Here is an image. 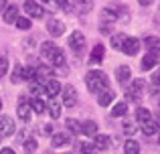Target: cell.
<instances>
[{"label": "cell", "instance_id": "cell-1", "mask_svg": "<svg viewBox=\"0 0 160 154\" xmlns=\"http://www.w3.org/2000/svg\"><path fill=\"white\" fill-rule=\"evenodd\" d=\"M85 85L87 89L91 91V93H102V91L109 89V79L103 71H98V69H93V71H89L85 75Z\"/></svg>", "mask_w": 160, "mask_h": 154}, {"label": "cell", "instance_id": "cell-2", "mask_svg": "<svg viewBox=\"0 0 160 154\" xmlns=\"http://www.w3.org/2000/svg\"><path fill=\"white\" fill-rule=\"evenodd\" d=\"M14 130H16L14 120H12L10 116H0V138H8V136H12Z\"/></svg>", "mask_w": 160, "mask_h": 154}, {"label": "cell", "instance_id": "cell-3", "mask_svg": "<svg viewBox=\"0 0 160 154\" xmlns=\"http://www.w3.org/2000/svg\"><path fill=\"white\" fill-rule=\"evenodd\" d=\"M69 47L73 49L75 53H81L83 47H85V37H83L81 31H73L69 35Z\"/></svg>", "mask_w": 160, "mask_h": 154}, {"label": "cell", "instance_id": "cell-4", "mask_svg": "<svg viewBox=\"0 0 160 154\" xmlns=\"http://www.w3.org/2000/svg\"><path fill=\"white\" fill-rule=\"evenodd\" d=\"M140 39H136V37H128L126 39V43H124V47H122V51H124V55H130V57H134V55H138V51H140Z\"/></svg>", "mask_w": 160, "mask_h": 154}, {"label": "cell", "instance_id": "cell-5", "mask_svg": "<svg viewBox=\"0 0 160 154\" xmlns=\"http://www.w3.org/2000/svg\"><path fill=\"white\" fill-rule=\"evenodd\" d=\"M24 10H27V14L31 16V18H43L45 16L43 6H41L39 2H35V0H27V2H24Z\"/></svg>", "mask_w": 160, "mask_h": 154}, {"label": "cell", "instance_id": "cell-6", "mask_svg": "<svg viewBox=\"0 0 160 154\" xmlns=\"http://www.w3.org/2000/svg\"><path fill=\"white\" fill-rule=\"evenodd\" d=\"M61 91H63V106L75 107V103H77V91H75V87L73 85H65Z\"/></svg>", "mask_w": 160, "mask_h": 154}, {"label": "cell", "instance_id": "cell-7", "mask_svg": "<svg viewBox=\"0 0 160 154\" xmlns=\"http://www.w3.org/2000/svg\"><path fill=\"white\" fill-rule=\"evenodd\" d=\"M142 91H144V81H142V79H134L132 85L126 91V95H128V99H140Z\"/></svg>", "mask_w": 160, "mask_h": 154}, {"label": "cell", "instance_id": "cell-8", "mask_svg": "<svg viewBox=\"0 0 160 154\" xmlns=\"http://www.w3.org/2000/svg\"><path fill=\"white\" fill-rule=\"evenodd\" d=\"M16 114H18V120H22V122H28V120H31L32 110H31V103H27L24 97H20L18 107H16Z\"/></svg>", "mask_w": 160, "mask_h": 154}, {"label": "cell", "instance_id": "cell-9", "mask_svg": "<svg viewBox=\"0 0 160 154\" xmlns=\"http://www.w3.org/2000/svg\"><path fill=\"white\" fill-rule=\"evenodd\" d=\"M51 79H55V73L51 67H47V65H39L37 67V81L39 83H47Z\"/></svg>", "mask_w": 160, "mask_h": 154}, {"label": "cell", "instance_id": "cell-10", "mask_svg": "<svg viewBox=\"0 0 160 154\" xmlns=\"http://www.w3.org/2000/svg\"><path fill=\"white\" fill-rule=\"evenodd\" d=\"M47 31H49L51 37H61L63 32H65V24H63L61 20H57V18H51L47 22Z\"/></svg>", "mask_w": 160, "mask_h": 154}, {"label": "cell", "instance_id": "cell-11", "mask_svg": "<svg viewBox=\"0 0 160 154\" xmlns=\"http://www.w3.org/2000/svg\"><path fill=\"white\" fill-rule=\"evenodd\" d=\"M158 59H160V55H156V53H146V55L142 57V63H140V67L144 69V71H150L152 67H156Z\"/></svg>", "mask_w": 160, "mask_h": 154}, {"label": "cell", "instance_id": "cell-12", "mask_svg": "<svg viewBox=\"0 0 160 154\" xmlns=\"http://www.w3.org/2000/svg\"><path fill=\"white\" fill-rule=\"evenodd\" d=\"M71 142V136L67 132H59V134H53L51 136V144L55 148H61V146H67Z\"/></svg>", "mask_w": 160, "mask_h": 154}, {"label": "cell", "instance_id": "cell-13", "mask_svg": "<svg viewBox=\"0 0 160 154\" xmlns=\"http://www.w3.org/2000/svg\"><path fill=\"white\" fill-rule=\"evenodd\" d=\"M61 89H63V87H61V83H59L57 79H51V81H47V83H45V93H47L51 99L55 97V95H59V93H61Z\"/></svg>", "mask_w": 160, "mask_h": 154}, {"label": "cell", "instance_id": "cell-14", "mask_svg": "<svg viewBox=\"0 0 160 154\" xmlns=\"http://www.w3.org/2000/svg\"><path fill=\"white\" fill-rule=\"evenodd\" d=\"M16 18H18V6H16V4H8L6 10H4V22L14 24Z\"/></svg>", "mask_w": 160, "mask_h": 154}, {"label": "cell", "instance_id": "cell-15", "mask_svg": "<svg viewBox=\"0 0 160 154\" xmlns=\"http://www.w3.org/2000/svg\"><path fill=\"white\" fill-rule=\"evenodd\" d=\"M109 144H112V140H109L108 134H98V136H93V146H95V150H108Z\"/></svg>", "mask_w": 160, "mask_h": 154}, {"label": "cell", "instance_id": "cell-16", "mask_svg": "<svg viewBox=\"0 0 160 154\" xmlns=\"http://www.w3.org/2000/svg\"><path fill=\"white\" fill-rule=\"evenodd\" d=\"M103 55H106V47H103V45H95V47H93V51H91L89 63H93V65L102 63V61H103Z\"/></svg>", "mask_w": 160, "mask_h": 154}, {"label": "cell", "instance_id": "cell-17", "mask_svg": "<svg viewBox=\"0 0 160 154\" xmlns=\"http://www.w3.org/2000/svg\"><path fill=\"white\" fill-rule=\"evenodd\" d=\"M113 99H116V93H113L112 89H106V91H102V93H98V103L102 107H108Z\"/></svg>", "mask_w": 160, "mask_h": 154}, {"label": "cell", "instance_id": "cell-18", "mask_svg": "<svg viewBox=\"0 0 160 154\" xmlns=\"http://www.w3.org/2000/svg\"><path fill=\"white\" fill-rule=\"evenodd\" d=\"M81 134L83 136H98V124L93 120H85L81 124Z\"/></svg>", "mask_w": 160, "mask_h": 154}, {"label": "cell", "instance_id": "cell-19", "mask_svg": "<svg viewBox=\"0 0 160 154\" xmlns=\"http://www.w3.org/2000/svg\"><path fill=\"white\" fill-rule=\"evenodd\" d=\"M116 77H118V81H120V83L130 81V77H132V69H130L128 65H120V67L116 69Z\"/></svg>", "mask_w": 160, "mask_h": 154}, {"label": "cell", "instance_id": "cell-20", "mask_svg": "<svg viewBox=\"0 0 160 154\" xmlns=\"http://www.w3.org/2000/svg\"><path fill=\"white\" fill-rule=\"evenodd\" d=\"M49 61H51L53 67H65V53H63V49H57V51L49 57Z\"/></svg>", "mask_w": 160, "mask_h": 154}, {"label": "cell", "instance_id": "cell-21", "mask_svg": "<svg viewBox=\"0 0 160 154\" xmlns=\"http://www.w3.org/2000/svg\"><path fill=\"white\" fill-rule=\"evenodd\" d=\"M144 45L148 47V53H156V55H160V39L158 37H146Z\"/></svg>", "mask_w": 160, "mask_h": 154}, {"label": "cell", "instance_id": "cell-22", "mask_svg": "<svg viewBox=\"0 0 160 154\" xmlns=\"http://www.w3.org/2000/svg\"><path fill=\"white\" fill-rule=\"evenodd\" d=\"M140 128H142V132H144L146 136H152V134L158 132V122H156V120H148V122L140 124Z\"/></svg>", "mask_w": 160, "mask_h": 154}, {"label": "cell", "instance_id": "cell-23", "mask_svg": "<svg viewBox=\"0 0 160 154\" xmlns=\"http://www.w3.org/2000/svg\"><path fill=\"white\" fill-rule=\"evenodd\" d=\"M124 154H140V144L136 140H126L124 142Z\"/></svg>", "mask_w": 160, "mask_h": 154}, {"label": "cell", "instance_id": "cell-24", "mask_svg": "<svg viewBox=\"0 0 160 154\" xmlns=\"http://www.w3.org/2000/svg\"><path fill=\"white\" fill-rule=\"evenodd\" d=\"M31 110L35 112V114H45L47 106H45V102H43L41 97H32V99H31Z\"/></svg>", "mask_w": 160, "mask_h": 154}, {"label": "cell", "instance_id": "cell-25", "mask_svg": "<svg viewBox=\"0 0 160 154\" xmlns=\"http://www.w3.org/2000/svg\"><path fill=\"white\" fill-rule=\"evenodd\" d=\"M65 126H67V130H69L71 134H81V122H77L75 118H67Z\"/></svg>", "mask_w": 160, "mask_h": 154}, {"label": "cell", "instance_id": "cell-26", "mask_svg": "<svg viewBox=\"0 0 160 154\" xmlns=\"http://www.w3.org/2000/svg\"><path fill=\"white\" fill-rule=\"evenodd\" d=\"M10 81H12V83H20V81H24V67H22V65H16V67L12 69Z\"/></svg>", "mask_w": 160, "mask_h": 154}, {"label": "cell", "instance_id": "cell-27", "mask_svg": "<svg viewBox=\"0 0 160 154\" xmlns=\"http://www.w3.org/2000/svg\"><path fill=\"white\" fill-rule=\"evenodd\" d=\"M126 112H128V103L126 102H120V103H116V106L112 107L113 118H122V116H126Z\"/></svg>", "mask_w": 160, "mask_h": 154}, {"label": "cell", "instance_id": "cell-28", "mask_svg": "<svg viewBox=\"0 0 160 154\" xmlns=\"http://www.w3.org/2000/svg\"><path fill=\"white\" fill-rule=\"evenodd\" d=\"M57 49H59V47H57V45L53 43V41H47V43H43V45H41V53H43V55L47 57V59H49V57L53 55L55 51H57Z\"/></svg>", "mask_w": 160, "mask_h": 154}, {"label": "cell", "instance_id": "cell-29", "mask_svg": "<svg viewBox=\"0 0 160 154\" xmlns=\"http://www.w3.org/2000/svg\"><path fill=\"white\" fill-rule=\"evenodd\" d=\"M136 120L140 124L148 122V120H152V114H150V110H146V107H138L136 110Z\"/></svg>", "mask_w": 160, "mask_h": 154}, {"label": "cell", "instance_id": "cell-30", "mask_svg": "<svg viewBox=\"0 0 160 154\" xmlns=\"http://www.w3.org/2000/svg\"><path fill=\"white\" fill-rule=\"evenodd\" d=\"M47 110H49V114H51V120H57L59 116H61V103H57V102H49V106H47Z\"/></svg>", "mask_w": 160, "mask_h": 154}, {"label": "cell", "instance_id": "cell-31", "mask_svg": "<svg viewBox=\"0 0 160 154\" xmlns=\"http://www.w3.org/2000/svg\"><path fill=\"white\" fill-rule=\"evenodd\" d=\"M126 39H128V37H126V35H122V32L113 35V37H112V47H113V49H118V51H122V47H124Z\"/></svg>", "mask_w": 160, "mask_h": 154}, {"label": "cell", "instance_id": "cell-32", "mask_svg": "<svg viewBox=\"0 0 160 154\" xmlns=\"http://www.w3.org/2000/svg\"><path fill=\"white\" fill-rule=\"evenodd\" d=\"M22 148H24V152H28V154H32L37 150V148H39V142H37L35 138H27L22 142Z\"/></svg>", "mask_w": 160, "mask_h": 154}, {"label": "cell", "instance_id": "cell-33", "mask_svg": "<svg viewBox=\"0 0 160 154\" xmlns=\"http://www.w3.org/2000/svg\"><path fill=\"white\" fill-rule=\"evenodd\" d=\"M28 91H31L32 97H39L41 93H45V85H43V83H39V81H32V83H31V89H28Z\"/></svg>", "mask_w": 160, "mask_h": 154}, {"label": "cell", "instance_id": "cell-34", "mask_svg": "<svg viewBox=\"0 0 160 154\" xmlns=\"http://www.w3.org/2000/svg\"><path fill=\"white\" fill-rule=\"evenodd\" d=\"M118 12H113L112 8H103L102 10V20H108V22H116Z\"/></svg>", "mask_w": 160, "mask_h": 154}, {"label": "cell", "instance_id": "cell-35", "mask_svg": "<svg viewBox=\"0 0 160 154\" xmlns=\"http://www.w3.org/2000/svg\"><path fill=\"white\" fill-rule=\"evenodd\" d=\"M14 24L20 28V31H28V28H31V18H24V16H18Z\"/></svg>", "mask_w": 160, "mask_h": 154}, {"label": "cell", "instance_id": "cell-36", "mask_svg": "<svg viewBox=\"0 0 160 154\" xmlns=\"http://www.w3.org/2000/svg\"><path fill=\"white\" fill-rule=\"evenodd\" d=\"M8 67H10V63H8L6 57H0V79L8 73Z\"/></svg>", "mask_w": 160, "mask_h": 154}, {"label": "cell", "instance_id": "cell-37", "mask_svg": "<svg viewBox=\"0 0 160 154\" xmlns=\"http://www.w3.org/2000/svg\"><path fill=\"white\" fill-rule=\"evenodd\" d=\"M79 150H81V154H93L95 152V146L91 142H83L81 146H79Z\"/></svg>", "mask_w": 160, "mask_h": 154}, {"label": "cell", "instance_id": "cell-38", "mask_svg": "<svg viewBox=\"0 0 160 154\" xmlns=\"http://www.w3.org/2000/svg\"><path fill=\"white\" fill-rule=\"evenodd\" d=\"M24 79H27V81L37 79V69L35 67H24Z\"/></svg>", "mask_w": 160, "mask_h": 154}, {"label": "cell", "instance_id": "cell-39", "mask_svg": "<svg viewBox=\"0 0 160 154\" xmlns=\"http://www.w3.org/2000/svg\"><path fill=\"white\" fill-rule=\"evenodd\" d=\"M136 130H138V128H136V124H134V122H124V132L128 136H132Z\"/></svg>", "mask_w": 160, "mask_h": 154}, {"label": "cell", "instance_id": "cell-40", "mask_svg": "<svg viewBox=\"0 0 160 154\" xmlns=\"http://www.w3.org/2000/svg\"><path fill=\"white\" fill-rule=\"evenodd\" d=\"M152 85H154V87H158V89H160V67H158L156 71L152 73Z\"/></svg>", "mask_w": 160, "mask_h": 154}, {"label": "cell", "instance_id": "cell-41", "mask_svg": "<svg viewBox=\"0 0 160 154\" xmlns=\"http://www.w3.org/2000/svg\"><path fill=\"white\" fill-rule=\"evenodd\" d=\"M43 132H45V134H53V126H51V124H47V126L43 128Z\"/></svg>", "mask_w": 160, "mask_h": 154}, {"label": "cell", "instance_id": "cell-42", "mask_svg": "<svg viewBox=\"0 0 160 154\" xmlns=\"http://www.w3.org/2000/svg\"><path fill=\"white\" fill-rule=\"evenodd\" d=\"M0 154H16V152L12 150V148H2V150H0Z\"/></svg>", "mask_w": 160, "mask_h": 154}, {"label": "cell", "instance_id": "cell-43", "mask_svg": "<svg viewBox=\"0 0 160 154\" xmlns=\"http://www.w3.org/2000/svg\"><path fill=\"white\" fill-rule=\"evenodd\" d=\"M6 6H8V4H6V0H0V12H2V10H6Z\"/></svg>", "mask_w": 160, "mask_h": 154}, {"label": "cell", "instance_id": "cell-44", "mask_svg": "<svg viewBox=\"0 0 160 154\" xmlns=\"http://www.w3.org/2000/svg\"><path fill=\"white\" fill-rule=\"evenodd\" d=\"M138 2H140L142 6H150V4H152V0H138Z\"/></svg>", "mask_w": 160, "mask_h": 154}, {"label": "cell", "instance_id": "cell-45", "mask_svg": "<svg viewBox=\"0 0 160 154\" xmlns=\"http://www.w3.org/2000/svg\"><path fill=\"white\" fill-rule=\"evenodd\" d=\"M0 112H2V99H0Z\"/></svg>", "mask_w": 160, "mask_h": 154}, {"label": "cell", "instance_id": "cell-46", "mask_svg": "<svg viewBox=\"0 0 160 154\" xmlns=\"http://www.w3.org/2000/svg\"><path fill=\"white\" fill-rule=\"evenodd\" d=\"M41 2H51V0H41Z\"/></svg>", "mask_w": 160, "mask_h": 154}, {"label": "cell", "instance_id": "cell-47", "mask_svg": "<svg viewBox=\"0 0 160 154\" xmlns=\"http://www.w3.org/2000/svg\"><path fill=\"white\" fill-rule=\"evenodd\" d=\"M158 144H160V134H158Z\"/></svg>", "mask_w": 160, "mask_h": 154}]
</instances>
